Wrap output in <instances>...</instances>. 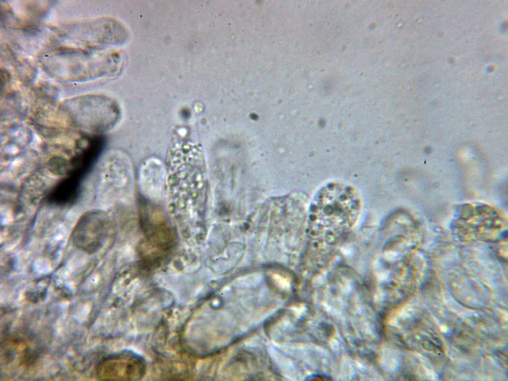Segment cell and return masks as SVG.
Segmentation results:
<instances>
[{"instance_id": "obj_1", "label": "cell", "mask_w": 508, "mask_h": 381, "mask_svg": "<svg viewBox=\"0 0 508 381\" xmlns=\"http://www.w3.org/2000/svg\"><path fill=\"white\" fill-rule=\"evenodd\" d=\"M361 197L352 186L339 182L321 187L310 201L307 258L318 267L334 258L359 219Z\"/></svg>"}, {"instance_id": "obj_2", "label": "cell", "mask_w": 508, "mask_h": 381, "mask_svg": "<svg viewBox=\"0 0 508 381\" xmlns=\"http://www.w3.org/2000/svg\"><path fill=\"white\" fill-rule=\"evenodd\" d=\"M196 150L190 142H177L169 151L166 166L170 205L178 219L184 224L188 223V227L200 179Z\"/></svg>"}, {"instance_id": "obj_3", "label": "cell", "mask_w": 508, "mask_h": 381, "mask_svg": "<svg viewBox=\"0 0 508 381\" xmlns=\"http://www.w3.org/2000/svg\"><path fill=\"white\" fill-rule=\"evenodd\" d=\"M140 212L145 238L139 250L141 264L148 268H157L174 248L176 231L165 214L156 207L144 203Z\"/></svg>"}, {"instance_id": "obj_4", "label": "cell", "mask_w": 508, "mask_h": 381, "mask_svg": "<svg viewBox=\"0 0 508 381\" xmlns=\"http://www.w3.org/2000/svg\"><path fill=\"white\" fill-rule=\"evenodd\" d=\"M61 109L72 125L97 132L111 129L121 116L117 102L102 95H85L67 100Z\"/></svg>"}, {"instance_id": "obj_5", "label": "cell", "mask_w": 508, "mask_h": 381, "mask_svg": "<svg viewBox=\"0 0 508 381\" xmlns=\"http://www.w3.org/2000/svg\"><path fill=\"white\" fill-rule=\"evenodd\" d=\"M114 227L110 217L100 210H92L79 219L71 234L72 244L89 254L100 251L113 236Z\"/></svg>"}, {"instance_id": "obj_6", "label": "cell", "mask_w": 508, "mask_h": 381, "mask_svg": "<svg viewBox=\"0 0 508 381\" xmlns=\"http://www.w3.org/2000/svg\"><path fill=\"white\" fill-rule=\"evenodd\" d=\"M146 366L139 355L124 351L101 362L96 374L101 380L136 381L144 376Z\"/></svg>"}, {"instance_id": "obj_7", "label": "cell", "mask_w": 508, "mask_h": 381, "mask_svg": "<svg viewBox=\"0 0 508 381\" xmlns=\"http://www.w3.org/2000/svg\"><path fill=\"white\" fill-rule=\"evenodd\" d=\"M79 184L69 179L59 183L48 195V201L54 204L65 205L74 202L79 192Z\"/></svg>"}]
</instances>
